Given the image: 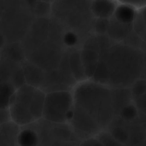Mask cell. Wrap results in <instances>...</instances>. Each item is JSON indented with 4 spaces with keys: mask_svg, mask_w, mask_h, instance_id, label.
I'll return each mask as SVG.
<instances>
[{
    "mask_svg": "<svg viewBox=\"0 0 146 146\" xmlns=\"http://www.w3.org/2000/svg\"><path fill=\"white\" fill-rule=\"evenodd\" d=\"M118 2V5L113 17L120 23L133 25L137 10L120 1Z\"/></svg>",
    "mask_w": 146,
    "mask_h": 146,
    "instance_id": "21",
    "label": "cell"
},
{
    "mask_svg": "<svg viewBox=\"0 0 146 146\" xmlns=\"http://www.w3.org/2000/svg\"><path fill=\"white\" fill-rule=\"evenodd\" d=\"M109 20L96 19L94 25V30L97 35H102L107 31Z\"/></svg>",
    "mask_w": 146,
    "mask_h": 146,
    "instance_id": "27",
    "label": "cell"
},
{
    "mask_svg": "<svg viewBox=\"0 0 146 146\" xmlns=\"http://www.w3.org/2000/svg\"><path fill=\"white\" fill-rule=\"evenodd\" d=\"M69 63L72 74L78 83L88 80L81 60L80 50L72 48Z\"/></svg>",
    "mask_w": 146,
    "mask_h": 146,
    "instance_id": "20",
    "label": "cell"
},
{
    "mask_svg": "<svg viewBox=\"0 0 146 146\" xmlns=\"http://www.w3.org/2000/svg\"><path fill=\"white\" fill-rule=\"evenodd\" d=\"M133 28L137 36L146 44V6L137 11Z\"/></svg>",
    "mask_w": 146,
    "mask_h": 146,
    "instance_id": "22",
    "label": "cell"
},
{
    "mask_svg": "<svg viewBox=\"0 0 146 146\" xmlns=\"http://www.w3.org/2000/svg\"><path fill=\"white\" fill-rule=\"evenodd\" d=\"M100 46L97 68L90 80L113 88H131L141 79L146 58L140 48L116 42Z\"/></svg>",
    "mask_w": 146,
    "mask_h": 146,
    "instance_id": "2",
    "label": "cell"
},
{
    "mask_svg": "<svg viewBox=\"0 0 146 146\" xmlns=\"http://www.w3.org/2000/svg\"><path fill=\"white\" fill-rule=\"evenodd\" d=\"M143 146H146V141L144 143V144H143Z\"/></svg>",
    "mask_w": 146,
    "mask_h": 146,
    "instance_id": "31",
    "label": "cell"
},
{
    "mask_svg": "<svg viewBox=\"0 0 146 146\" xmlns=\"http://www.w3.org/2000/svg\"><path fill=\"white\" fill-rule=\"evenodd\" d=\"M83 140L69 124H58L41 119L21 127V146H79Z\"/></svg>",
    "mask_w": 146,
    "mask_h": 146,
    "instance_id": "3",
    "label": "cell"
},
{
    "mask_svg": "<svg viewBox=\"0 0 146 146\" xmlns=\"http://www.w3.org/2000/svg\"><path fill=\"white\" fill-rule=\"evenodd\" d=\"M71 49V48L65 49L57 69L46 72L44 82L40 88L46 94L55 91H72L77 84L70 69L69 57Z\"/></svg>",
    "mask_w": 146,
    "mask_h": 146,
    "instance_id": "8",
    "label": "cell"
},
{
    "mask_svg": "<svg viewBox=\"0 0 146 146\" xmlns=\"http://www.w3.org/2000/svg\"><path fill=\"white\" fill-rule=\"evenodd\" d=\"M12 121L9 108L0 109V125Z\"/></svg>",
    "mask_w": 146,
    "mask_h": 146,
    "instance_id": "30",
    "label": "cell"
},
{
    "mask_svg": "<svg viewBox=\"0 0 146 146\" xmlns=\"http://www.w3.org/2000/svg\"><path fill=\"white\" fill-rule=\"evenodd\" d=\"M120 1L134 7L136 10L141 9L146 6V0H125Z\"/></svg>",
    "mask_w": 146,
    "mask_h": 146,
    "instance_id": "29",
    "label": "cell"
},
{
    "mask_svg": "<svg viewBox=\"0 0 146 146\" xmlns=\"http://www.w3.org/2000/svg\"><path fill=\"white\" fill-rule=\"evenodd\" d=\"M64 46L48 39L32 53L27 60L46 72L56 70L65 50Z\"/></svg>",
    "mask_w": 146,
    "mask_h": 146,
    "instance_id": "9",
    "label": "cell"
},
{
    "mask_svg": "<svg viewBox=\"0 0 146 146\" xmlns=\"http://www.w3.org/2000/svg\"><path fill=\"white\" fill-rule=\"evenodd\" d=\"M96 137L103 146H125L115 139L107 130L102 131Z\"/></svg>",
    "mask_w": 146,
    "mask_h": 146,
    "instance_id": "25",
    "label": "cell"
},
{
    "mask_svg": "<svg viewBox=\"0 0 146 146\" xmlns=\"http://www.w3.org/2000/svg\"><path fill=\"white\" fill-rule=\"evenodd\" d=\"M68 32H66L64 38V44L68 46H72L74 45L77 40V34L70 31H68Z\"/></svg>",
    "mask_w": 146,
    "mask_h": 146,
    "instance_id": "28",
    "label": "cell"
},
{
    "mask_svg": "<svg viewBox=\"0 0 146 146\" xmlns=\"http://www.w3.org/2000/svg\"><path fill=\"white\" fill-rule=\"evenodd\" d=\"M146 140V124L139 118L130 121L129 139L125 146H143Z\"/></svg>",
    "mask_w": 146,
    "mask_h": 146,
    "instance_id": "15",
    "label": "cell"
},
{
    "mask_svg": "<svg viewBox=\"0 0 146 146\" xmlns=\"http://www.w3.org/2000/svg\"><path fill=\"white\" fill-rule=\"evenodd\" d=\"M20 130L21 127L12 121L0 125L1 146H21Z\"/></svg>",
    "mask_w": 146,
    "mask_h": 146,
    "instance_id": "14",
    "label": "cell"
},
{
    "mask_svg": "<svg viewBox=\"0 0 146 146\" xmlns=\"http://www.w3.org/2000/svg\"></svg>",
    "mask_w": 146,
    "mask_h": 146,
    "instance_id": "32",
    "label": "cell"
},
{
    "mask_svg": "<svg viewBox=\"0 0 146 146\" xmlns=\"http://www.w3.org/2000/svg\"><path fill=\"white\" fill-rule=\"evenodd\" d=\"M1 34L6 43L21 42L36 18L26 1H1Z\"/></svg>",
    "mask_w": 146,
    "mask_h": 146,
    "instance_id": "5",
    "label": "cell"
},
{
    "mask_svg": "<svg viewBox=\"0 0 146 146\" xmlns=\"http://www.w3.org/2000/svg\"><path fill=\"white\" fill-rule=\"evenodd\" d=\"M90 1H54L52 3V14L66 29L75 34L85 35L94 28L95 18L90 9Z\"/></svg>",
    "mask_w": 146,
    "mask_h": 146,
    "instance_id": "6",
    "label": "cell"
},
{
    "mask_svg": "<svg viewBox=\"0 0 146 146\" xmlns=\"http://www.w3.org/2000/svg\"><path fill=\"white\" fill-rule=\"evenodd\" d=\"M131 89L133 103L138 111V118L146 123V79H140Z\"/></svg>",
    "mask_w": 146,
    "mask_h": 146,
    "instance_id": "11",
    "label": "cell"
},
{
    "mask_svg": "<svg viewBox=\"0 0 146 146\" xmlns=\"http://www.w3.org/2000/svg\"><path fill=\"white\" fill-rule=\"evenodd\" d=\"M118 116L127 121H133L138 118V111L133 102L124 108Z\"/></svg>",
    "mask_w": 146,
    "mask_h": 146,
    "instance_id": "26",
    "label": "cell"
},
{
    "mask_svg": "<svg viewBox=\"0 0 146 146\" xmlns=\"http://www.w3.org/2000/svg\"><path fill=\"white\" fill-rule=\"evenodd\" d=\"M17 90L10 83L0 82V109L9 108L10 100Z\"/></svg>",
    "mask_w": 146,
    "mask_h": 146,
    "instance_id": "24",
    "label": "cell"
},
{
    "mask_svg": "<svg viewBox=\"0 0 146 146\" xmlns=\"http://www.w3.org/2000/svg\"><path fill=\"white\" fill-rule=\"evenodd\" d=\"M132 102L131 88H113V104L116 117L119 116L123 109Z\"/></svg>",
    "mask_w": 146,
    "mask_h": 146,
    "instance_id": "18",
    "label": "cell"
},
{
    "mask_svg": "<svg viewBox=\"0 0 146 146\" xmlns=\"http://www.w3.org/2000/svg\"><path fill=\"white\" fill-rule=\"evenodd\" d=\"M32 14L36 18H48L52 13V5L49 1H26Z\"/></svg>",
    "mask_w": 146,
    "mask_h": 146,
    "instance_id": "23",
    "label": "cell"
},
{
    "mask_svg": "<svg viewBox=\"0 0 146 146\" xmlns=\"http://www.w3.org/2000/svg\"><path fill=\"white\" fill-rule=\"evenodd\" d=\"M46 95L40 89L27 84L17 90L9 103L12 121L21 127L42 119Z\"/></svg>",
    "mask_w": 146,
    "mask_h": 146,
    "instance_id": "4",
    "label": "cell"
},
{
    "mask_svg": "<svg viewBox=\"0 0 146 146\" xmlns=\"http://www.w3.org/2000/svg\"><path fill=\"white\" fill-rule=\"evenodd\" d=\"M80 54L85 75L88 79H90L97 68L99 51L95 49L82 48L80 50Z\"/></svg>",
    "mask_w": 146,
    "mask_h": 146,
    "instance_id": "17",
    "label": "cell"
},
{
    "mask_svg": "<svg viewBox=\"0 0 146 146\" xmlns=\"http://www.w3.org/2000/svg\"><path fill=\"white\" fill-rule=\"evenodd\" d=\"M73 105L72 91H55L46 94L42 119L55 123L69 124Z\"/></svg>",
    "mask_w": 146,
    "mask_h": 146,
    "instance_id": "7",
    "label": "cell"
},
{
    "mask_svg": "<svg viewBox=\"0 0 146 146\" xmlns=\"http://www.w3.org/2000/svg\"><path fill=\"white\" fill-rule=\"evenodd\" d=\"M73 105L69 124L82 140L106 130L116 117L113 88L88 79L72 91Z\"/></svg>",
    "mask_w": 146,
    "mask_h": 146,
    "instance_id": "1",
    "label": "cell"
},
{
    "mask_svg": "<svg viewBox=\"0 0 146 146\" xmlns=\"http://www.w3.org/2000/svg\"><path fill=\"white\" fill-rule=\"evenodd\" d=\"M132 31L133 25L120 23L112 17L109 20L107 33L109 38L119 42L127 38Z\"/></svg>",
    "mask_w": 146,
    "mask_h": 146,
    "instance_id": "19",
    "label": "cell"
},
{
    "mask_svg": "<svg viewBox=\"0 0 146 146\" xmlns=\"http://www.w3.org/2000/svg\"><path fill=\"white\" fill-rule=\"evenodd\" d=\"M118 5L116 1H90V11L96 19L110 20L113 17Z\"/></svg>",
    "mask_w": 146,
    "mask_h": 146,
    "instance_id": "13",
    "label": "cell"
},
{
    "mask_svg": "<svg viewBox=\"0 0 146 146\" xmlns=\"http://www.w3.org/2000/svg\"><path fill=\"white\" fill-rule=\"evenodd\" d=\"M50 18H36L20 42L28 58L48 39Z\"/></svg>",
    "mask_w": 146,
    "mask_h": 146,
    "instance_id": "10",
    "label": "cell"
},
{
    "mask_svg": "<svg viewBox=\"0 0 146 146\" xmlns=\"http://www.w3.org/2000/svg\"><path fill=\"white\" fill-rule=\"evenodd\" d=\"M1 58L19 64H22L27 59L24 50L20 42L6 43L1 48Z\"/></svg>",
    "mask_w": 146,
    "mask_h": 146,
    "instance_id": "16",
    "label": "cell"
},
{
    "mask_svg": "<svg viewBox=\"0 0 146 146\" xmlns=\"http://www.w3.org/2000/svg\"><path fill=\"white\" fill-rule=\"evenodd\" d=\"M21 65L26 84L40 89L44 82L46 72L27 59Z\"/></svg>",
    "mask_w": 146,
    "mask_h": 146,
    "instance_id": "12",
    "label": "cell"
}]
</instances>
